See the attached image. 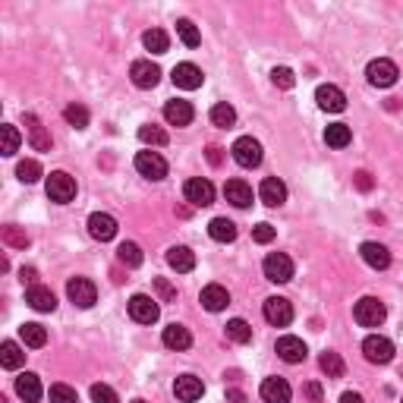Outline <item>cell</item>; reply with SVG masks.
<instances>
[{
  "label": "cell",
  "mask_w": 403,
  "mask_h": 403,
  "mask_svg": "<svg viewBox=\"0 0 403 403\" xmlns=\"http://www.w3.org/2000/svg\"><path fill=\"white\" fill-rule=\"evenodd\" d=\"M208 161L218 167V164L224 161V148H220V145H208Z\"/></svg>",
  "instance_id": "51"
},
{
  "label": "cell",
  "mask_w": 403,
  "mask_h": 403,
  "mask_svg": "<svg viewBox=\"0 0 403 403\" xmlns=\"http://www.w3.org/2000/svg\"><path fill=\"white\" fill-rule=\"evenodd\" d=\"M211 123L220 126V129H230V126L236 123V111H233L227 101H220V104L211 107Z\"/></svg>",
  "instance_id": "35"
},
{
  "label": "cell",
  "mask_w": 403,
  "mask_h": 403,
  "mask_svg": "<svg viewBox=\"0 0 403 403\" xmlns=\"http://www.w3.org/2000/svg\"><path fill=\"white\" fill-rule=\"evenodd\" d=\"M139 139H142L145 145H167V132H164L161 126H155V123L139 126Z\"/></svg>",
  "instance_id": "39"
},
{
  "label": "cell",
  "mask_w": 403,
  "mask_h": 403,
  "mask_svg": "<svg viewBox=\"0 0 403 403\" xmlns=\"http://www.w3.org/2000/svg\"><path fill=\"white\" fill-rule=\"evenodd\" d=\"M167 264L174 271H180V274H186V271L195 268V252L189 249V246H170V249H167Z\"/></svg>",
  "instance_id": "26"
},
{
  "label": "cell",
  "mask_w": 403,
  "mask_h": 403,
  "mask_svg": "<svg viewBox=\"0 0 403 403\" xmlns=\"http://www.w3.org/2000/svg\"><path fill=\"white\" fill-rule=\"evenodd\" d=\"M224 195L233 208H249L252 205V189L246 180H227L224 183Z\"/></svg>",
  "instance_id": "24"
},
{
  "label": "cell",
  "mask_w": 403,
  "mask_h": 403,
  "mask_svg": "<svg viewBox=\"0 0 403 403\" xmlns=\"http://www.w3.org/2000/svg\"><path fill=\"white\" fill-rule=\"evenodd\" d=\"M66 296L73 306L79 309H92L94 299H98V287H94L88 277H73V281L66 283Z\"/></svg>",
  "instance_id": "6"
},
{
  "label": "cell",
  "mask_w": 403,
  "mask_h": 403,
  "mask_svg": "<svg viewBox=\"0 0 403 403\" xmlns=\"http://www.w3.org/2000/svg\"><path fill=\"white\" fill-rule=\"evenodd\" d=\"M157 315H161V306H157V299H151V296L136 293L129 299V318L139 321V325H155Z\"/></svg>",
  "instance_id": "8"
},
{
  "label": "cell",
  "mask_w": 403,
  "mask_h": 403,
  "mask_svg": "<svg viewBox=\"0 0 403 403\" xmlns=\"http://www.w3.org/2000/svg\"><path fill=\"white\" fill-rule=\"evenodd\" d=\"M3 243L13 246V249H25V246H29V233L10 224V227H3Z\"/></svg>",
  "instance_id": "44"
},
{
  "label": "cell",
  "mask_w": 403,
  "mask_h": 403,
  "mask_svg": "<svg viewBox=\"0 0 403 403\" xmlns=\"http://www.w3.org/2000/svg\"><path fill=\"white\" fill-rule=\"evenodd\" d=\"M48 199L57 202V205H66V202L76 199V180L63 170H54L48 176Z\"/></svg>",
  "instance_id": "3"
},
{
  "label": "cell",
  "mask_w": 403,
  "mask_h": 403,
  "mask_svg": "<svg viewBox=\"0 0 403 403\" xmlns=\"http://www.w3.org/2000/svg\"><path fill=\"white\" fill-rule=\"evenodd\" d=\"M19 337H22V344L31 346V350H38V346L48 344V331H44L38 321H25V325L19 327Z\"/></svg>",
  "instance_id": "31"
},
{
  "label": "cell",
  "mask_w": 403,
  "mask_h": 403,
  "mask_svg": "<svg viewBox=\"0 0 403 403\" xmlns=\"http://www.w3.org/2000/svg\"><path fill=\"white\" fill-rule=\"evenodd\" d=\"M142 44L151 50V54H167L170 38H167V31H164V29H148L142 35Z\"/></svg>",
  "instance_id": "34"
},
{
  "label": "cell",
  "mask_w": 403,
  "mask_h": 403,
  "mask_svg": "<svg viewBox=\"0 0 403 403\" xmlns=\"http://www.w3.org/2000/svg\"><path fill=\"white\" fill-rule=\"evenodd\" d=\"M132 403H145V400H132Z\"/></svg>",
  "instance_id": "55"
},
{
  "label": "cell",
  "mask_w": 403,
  "mask_h": 403,
  "mask_svg": "<svg viewBox=\"0 0 403 403\" xmlns=\"http://www.w3.org/2000/svg\"><path fill=\"white\" fill-rule=\"evenodd\" d=\"M25 302H29L35 312H54V309H57V296L50 293L48 287H38V283H35V287H29Z\"/></svg>",
  "instance_id": "27"
},
{
  "label": "cell",
  "mask_w": 403,
  "mask_h": 403,
  "mask_svg": "<svg viewBox=\"0 0 403 403\" xmlns=\"http://www.w3.org/2000/svg\"><path fill=\"white\" fill-rule=\"evenodd\" d=\"M202 306L208 309V312H224L227 306H230V293H227L220 283H208L205 290H202Z\"/></svg>",
  "instance_id": "23"
},
{
  "label": "cell",
  "mask_w": 403,
  "mask_h": 403,
  "mask_svg": "<svg viewBox=\"0 0 403 403\" xmlns=\"http://www.w3.org/2000/svg\"><path fill=\"white\" fill-rule=\"evenodd\" d=\"M48 397H50V403H79V397H76V390L69 388V384H50Z\"/></svg>",
  "instance_id": "42"
},
{
  "label": "cell",
  "mask_w": 403,
  "mask_h": 403,
  "mask_svg": "<svg viewBox=\"0 0 403 403\" xmlns=\"http://www.w3.org/2000/svg\"><path fill=\"white\" fill-rule=\"evenodd\" d=\"M129 76L139 88H155L157 82H161V69H157L151 60H136L129 66Z\"/></svg>",
  "instance_id": "18"
},
{
  "label": "cell",
  "mask_w": 403,
  "mask_h": 403,
  "mask_svg": "<svg viewBox=\"0 0 403 403\" xmlns=\"http://www.w3.org/2000/svg\"><path fill=\"white\" fill-rule=\"evenodd\" d=\"M264 277H268L271 283H287L290 277H293V258L283 255V252H271L268 258H264Z\"/></svg>",
  "instance_id": "9"
},
{
  "label": "cell",
  "mask_w": 403,
  "mask_h": 403,
  "mask_svg": "<svg viewBox=\"0 0 403 403\" xmlns=\"http://www.w3.org/2000/svg\"><path fill=\"white\" fill-rule=\"evenodd\" d=\"M0 132H3V155L13 157L19 151V129L13 123H3V126H0Z\"/></svg>",
  "instance_id": "41"
},
{
  "label": "cell",
  "mask_w": 403,
  "mask_h": 403,
  "mask_svg": "<svg viewBox=\"0 0 403 403\" xmlns=\"http://www.w3.org/2000/svg\"><path fill=\"white\" fill-rule=\"evenodd\" d=\"M161 340H164V346H167V350H176V353L192 346V334H189V327L186 325H176V321L164 327Z\"/></svg>",
  "instance_id": "22"
},
{
  "label": "cell",
  "mask_w": 403,
  "mask_h": 403,
  "mask_svg": "<svg viewBox=\"0 0 403 403\" xmlns=\"http://www.w3.org/2000/svg\"><path fill=\"white\" fill-rule=\"evenodd\" d=\"M16 176H19L22 183H35L38 176H41V164L31 161V157H25V161L16 164Z\"/></svg>",
  "instance_id": "40"
},
{
  "label": "cell",
  "mask_w": 403,
  "mask_h": 403,
  "mask_svg": "<svg viewBox=\"0 0 403 403\" xmlns=\"http://www.w3.org/2000/svg\"><path fill=\"white\" fill-rule=\"evenodd\" d=\"M136 170L148 180H164L167 176V161L157 151H139L136 155Z\"/></svg>",
  "instance_id": "11"
},
{
  "label": "cell",
  "mask_w": 403,
  "mask_h": 403,
  "mask_svg": "<svg viewBox=\"0 0 403 403\" xmlns=\"http://www.w3.org/2000/svg\"><path fill=\"white\" fill-rule=\"evenodd\" d=\"M25 126H29V142H31V148L35 151H50V136H48V129L41 126V120L35 117V113H25Z\"/></svg>",
  "instance_id": "28"
},
{
  "label": "cell",
  "mask_w": 403,
  "mask_h": 403,
  "mask_svg": "<svg viewBox=\"0 0 403 403\" xmlns=\"http://www.w3.org/2000/svg\"><path fill=\"white\" fill-rule=\"evenodd\" d=\"M183 195H186V202L192 208H208L214 202V186L208 180H202V176H192V180H186V186H183Z\"/></svg>",
  "instance_id": "10"
},
{
  "label": "cell",
  "mask_w": 403,
  "mask_h": 403,
  "mask_svg": "<svg viewBox=\"0 0 403 403\" xmlns=\"http://www.w3.org/2000/svg\"><path fill=\"white\" fill-rule=\"evenodd\" d=\"M233 161L239 164V167H258L262 164V142L252 136H239L236 142H233Z\"/></svg>",
  "instance_id": "2"
},
{
  "label": "cell",
  "mask_w": 403,
  "mask_h": 403,
  "mask_svg": "<svg viewBox=\"0 0 403 403\" xmlns=\"http://www.w3.org/2000/svg\"><path fill=\"white\" fill-rule=\"evenodd\" d=\"M92 403H120L117 390L107 388V384H92Z\"/></svg>",
  "instance_id": "46"
},
{
  "label": "cell",
  "mask_w": 403,
  "mask_h": 403,
  "mask_svg": "<svg viewBox=\"0 0 403 403\" xmlns=\"http://www.w3.org/2000/svg\"><path fill=\"white\" fill-rule=\"evenodd\" d=\"M318 365H321V372H325L327 378H340V375H344V369H346V365H344V359H340L337 353H331V350H327V353H321Z\"/></svg>",
  "instance_id": "38"
},
{
  "label": "cell",
  "mask_w": 403,
  "mask_h": 403,
  "mask_svg": "<svg viewBox=\"0 0 403 403\" xmlns=\"http://www.w3.org/2000/svg\"><path fill=\"white\" fill-rule=\"evenodd\" d=\"M19 277H22V283H35L38 271L35 268H22V271H19Z\"/></svg>",
  "instance_id": "53"
},
{
  "label": "cell",
  "mask_w": 403,
  "mask_h": 403,
  "mask_svg": "<svg viewBox=\"0 0 403 403\" xmlns=\"http://www.w3.org/2000/svg\"><path fill=\"white\" fill-rule=\"evenodd\" d=\"M362 356L375 365H388L394 359V344L388 337H381V334H369L362 340Z\"/></svg>",
  "instance_id": "4"
},
{
  "label": "cell",
  "mask_w": 403,
  "mask_h": 403,
  "mask_svg": "<svg viewBox=\"0 0 403 403\" xmlns=\"http://www.w3.org/2000/svg\"><path fill=\"white\" fill-rule=\"evenodd\" d=\"M359 255H362V262L369 264V268H375V271H384L390 264V252H388V246H381V243H362L359 246Z\"/></svg>",
  "instance_id": "20"
},
{
  "label": "cell",
  "mask_w": 403,
  "mask_h": 403,
  "mask_svg": "<svg viewBox=\"0 0 403 403\" xmlns=\"http://www.w3.org/2000/svg\"><path fill=\"white\" fill-rule=\"evenodd\" d=\"M365 76H369V82L375 88H390L397 82V63L388 60V57H378V60H372L369 66H365Z\"/></svg>",
  "instance_id": "5"
},
{
  "label": "cell",
  "mask_w": 403,
  "mask_h": 403,
  "mask_svg": "<svg viewBox=\"0 0 403 403\" xmlns=\"http://www.w3.org/2000/svg\"><path fill=\"white\" fill-rule=\"evenodd\" d=\"M353 318L362 327H378L388 318V309H384V302L378 299V296H362V299L356 302V309H353Z\"/></svg>",
  "instance_id": "1"
},
{
  "label": "cell",
  "mask_w": 403,
  "mask_h": 403,
  "mask_svg": "<svg viewBox=\"0 0 403 403\" xmlns=\"http://www.w3.org/2000/svg\"><path fill=\"white\" fill-rule=\"evenodd\" d=\"M192 117H195V111H192L189 101L176 98V101H167V104H164V120H167L170 126H189Z\"/></svg>",
  "instance_id": "21"
},
{
  "label": "cell",
  "mask_w": 403,
  "mask_h": 403,
  "mask_svg": "<svg viewBox=\"0 0 403 403\" xmlns=\"http://www.w3.org/2000/svg\"><path fill=\"white\" fill-rule=\"evenodd\" d=\"M22 362H25L22 346H19L16 340H3V344H0V365H3V369H19Z\"/></svg>",
  "instance_id": "30"
},
{
  "label": "cell",
  "mask_w": 403,
  "mask_h": 403,
  "mask_svg": "<svg viewBox=\"0 0 403 403\" xmlns=\"http://www.w3.org/2000/svg\"><path fill=\"white\" fill-rule=\"evenodd\" d=\"M325 142L331 145V148H346V145L353 142V132L346 123H331L325 129Z\"/></svg>",
  "instance_id": "32"
},
{
  "label": "cell",
  "mask_w": 403,
  "mask_h": 403,
  "mask_svg": "<svg viewBox=\"0 0 403 403\" xmlns=\"http://www.w3.org/2000/svg\"><path fill=\"white\" fill-rule=\"evenodd\" d=\"M174 394H176V400H183V403H195L202 394H205V384H202V378H195V375H180L174 381Z\"/></svg>",
  "instance_id": "16"
},
{
  "label": "cell",
  "mask_w": 403,
  "mask_h": 403,
  "mask_svg": "<svg viewBox=\"0 0 403 403\" xmlns=\"http://www.w3.org/2000/svg\"><path fill=\"white\" fill-rule=\"evenodd\" d=\"M271 82H274L277 88H293L296 85V76L290 66H274L271 69Z\"/></svg>",
  "instance_id": "45"
},
{
  "label": "cell",
  "mask_w": 403,
  "mask_h": 403,
  "mask_svg": "<svg viewBox=\"0 0 403 403\" xmlns=\"http://www.w3.org/2000/svg\"><path fill=\"white\" fill-rule=\"evenodd\" d=\"M170 79H174L176 88H186V92H192V88H199L202 82H205V76H202V69L195 66V63H176L174 73H170Z\"/></svg>",
  "instance_id": "14"
},
{
  "label": "cell",
  "mask_w": 403,
  "mask_h": 403,
  "mask_svg": "<svg viewBox=\"0 0 403 403\" xmlns=\"http://www.w3.org/2000/svg\"><path fill=\"white\" fill-rule=\"evenodd\" d=\"M224 334H227V340H233V344H249V340H252V325H249V321H243V318H233V321H227Z\"/></svg>",
  "instance_id": "33"
},
{
  "label": "cell",
  "mask_w": 403,
  "mask_h": 403,
  "mask_svg": "<svg viewBox=\"0 0 403 403\" xmlns=\"http://www.w3.org/2000/svg\"><path fill=\"white\" fill-rule=\"evenodd\" d=\"M262 312H264V321L274 327H287L290 321H293V306H290V299H283V296H268Z\"/></svg>",
  "instance_id": "7"
},
{
  "label": "cell",
  "mask_w": 403,
  "mask_h": 403,
  "mask_svg": "<svg viewBox=\"0 0 403 403\" xmlns=\"http://www.w3.org/2000/svg\"><path fill=\"white\" fill-rule=\"evenodd\" d=\"M117 258H120V264H126V268H139V264H142V249H139L136 243H120Z\"/></svg>",
  "instance_id": "36"
},
{
  "label": "cell",
  "mask_w": 403,
  "mask_h": 403,
  "mask_svg": "<svg viewBox=\"0 0 403 403\" xmlns=\"http://www.w3.org/2000/svg\"><path fill=\"white\" fill-rule=\"evenodd\" d=\"M88 233H92V239H98V243H107V239L117 236V218L107 211H94L92 218H88Z\"/></svg>",
  "instance_id": "12"
},
{
  "label": "cell",
  "mask_w": 403,
  "mask_h": 403,
  "mask_svg": "<svg viewBox=\"0 0 403 403\" xmlns=\"http://www.w3.org/2000/svg\"><path fill=\"white\" fill-rule=\"evenodd\" d=\"M264 403H290L293 397V388L287 384V378H264L262 388H258Z\"/></svg>",
  "instance_id": "13"
},
{
  "label": "cell",
  "mask_w": 403,
  "mask_h": 403,
  "mask_svg": "<svg viewBox=\"0 0 403 403\" xmlns=\"http://www.w3.org/2000/svg\"><path fill=\"white\" fill-rule=\"evenodd\" d=\"M208 236H211L214 243H233V239H236V224H233L230 218H214L211 224H208Z\"/></svg>",
  "instance_id": "29"
},
{
  "label": "cell",
  "mask_w": 403,
  "mask_h": 403,
  "mask_svg": "<svg viewBox=\"0 0 403 403\" xmlns=\"http://www.w3.org/2000/svg\"><path fill=\"white\" fill-rule=\"evenodd\" d=\"M274 236H277V230L271 224H255V227H252V239H255V243H262V246L271 243Z\"/></svg>",
  "instance_id": "47"
},
{
  "label": "cell",
  "mask_w": 403,
  "mask_h": 403,
  "mask_svg": "<svg viewBox=\"0 0 403 403\" xmlns=\"http://www.w3.org/2000/svg\"><path fill=\"white\" fill-rule=\"evenodd\" d=\"M340 403H365V400H362V394H353V390H346V394L340 397Z\"/></svg>",
  "instance_id": "54"
},
{
  "label": "cell",
  "mask_w": 403,
  "mask_h": 403,
  "mask_svg": "<svg viewBox=\"0 0 403 403\" xmlns=\"http://www.w3.org/2000/svg\"><path fill=\"white\" fill-rule=\"evenodd\" d=\"M63 117H66V123L76 126V129H85L88 126V111L82 104H69L66 111H63Z\"/></svg>",
  "instance_id": "43"
},
{
  "label": "cell",
  "mask_w": 403,
  "mask_h": 403,
  "mask_svg": "<svg viewBox=\"0 0 403 403\" xmlns=\"http://www.w3.org/2000/svg\"><path fill=\"white\" fill-rule=\"evenodd\" d=\"M16 394L22 397L25 403H38L41 400V381H38L35 372H22L16 378Z\"/></svg>",
  "instance_id": "25"
},
{
  "label": "cell",
  "mask_w": 403,
  "mask_h": 403,
  "mask_svg": "<svg viewBox=\"0 0 403 403\" xmlns=\"http://www.w3.org/2000/svg\"><path fill=\"white\" fill-rule=\"evenodd\" d=\"M258 195H262V202L268 208H281L283 202H287V186H283V180H277V176H264L262 186H258Z\"/></svg>",
  "instance_id": "17"
},
{
  "label": "cell",
  "mask_w": 403,
  "mask_h": 403,
  "mask_svg": "<svg viewBox=\"0 0 403 403\" xmlns=\"http://www.w3.org/2000/svg\"><path fill=\"white\" fill-rule=\"evenodd\" d=\"M315 101H318V107H321V111H327V113H340L346 107V94L340 92L337 85H318Z\"/></svg>",
  "instance_id": "19"
},
{
  "label": "cell",
  "mask_w": 403,
  "mask_h": 403,
  "mask_svg": "<svg viewBox=\"0 0 403 403\" xmlns=\"http://www.w3.org/2000/svg\"><path fill=\"white\" fill-rule=\"evenodd\" d=\"M277 356L283 359V362H290V365H296V362H302V359L309 356V350H306V344H302L299 337H293V334H287V337H281L277 340Z\"/></svg>",
  "instance_id": "15"
},
{
  "label": "cell",
  "mask_w": 403,
  "mask_h": 403,
  "mask_svg": "<svg viewBox=\"0 0 403 403\" xmlns=\"http://www.w3.org/2000/svg\"><path fill=\"white\" fill-rule=\"evenodd\" d=\"M155 290L161 293L164 302H174V299H176V290L170 287V281H164V277H155Z\"/></svg>",
  "instance_id": "48"
},
{
  "label": "cell",
  "mask_w": 403,
  "mask_h": 403,
  "mask_svg": "<svg viewBox=\"0 0 403 403\" xmlns=\"http://www.w3.org/2000/svg\"><path fill=\"white\" fill-rule=\"evenodd\" d=\"M176 35H180V41L186 44V48H199V44H202L199 29H195L189 19H176Z\"/></svg>",
  "instance_id": "37"
},
{
  "label": "cell",
  "mask_w": 403,
  "mask_h": 403,
  "mask_svg": "<svg viewBox=\"0 0 403 403\" xmlns=\"http://www.w3.org/2000/svg\"><path fill=\"white\" fill-rule=\"evenodd\" d=\"M353 180H356V186L362 189V192H369V189L375 186V183H372V174H369V170H356V174H353Z\"/></svg>",
  "instance_id": "49"
},
{
  "label": "cell",
  "mask_w": 403,
  "mask_h": 403,
  "mask_svg": "<svg viewBox=\"0 0 403 403\" xmlns=\"http://www.w3.org/2000/svg\"><path fill=\"white\" fill-rule=\"evenodd\" d=\"M227 400H230V403H246V394H243V390H236V388H230V390H227Z\"/></svg>",
  "instance_id": "52"
},
{
  "label": "cell",
  "mask_w": 403,
  "mask_h": 403,
  "mask_svg": "<svg viewBox=\"0 0 403 403\" xmlns=\"http://www.w3.org/2000/svg\"><path fill=\"white\" fill-rule=\"evenodd\" d=\"M302 394H306V397H309V400H312V403H321V388H318V384H315V381L302 384Z\"/></svg>",
  "instance_id": "50"
}]
</instances>
